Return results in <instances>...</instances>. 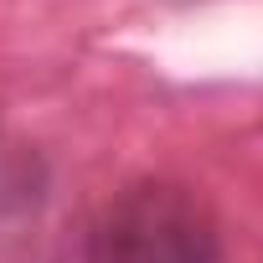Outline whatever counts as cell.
Here are the masks:
<instances>
[{"label": "cell", "mask_w": 263, "mask_h": 263, "mask_svg": "<svg viewBox=\"0 0 263 263\" xmlns=\"http://www.w3.org/2000/svg\"><path fill=\"white\" fill-rule=\"evenodd\" d=\"M83 263H222V232L186 181L145 176L103 201Z\"/></svg>", "instance_id": "obj_1"}]
</instances>
